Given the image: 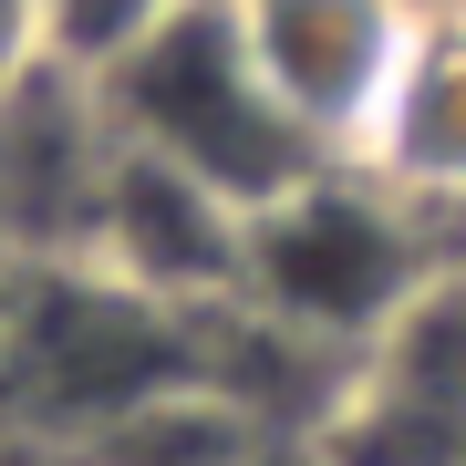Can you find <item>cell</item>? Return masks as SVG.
<instances>
[{"mask_svg":"<svg viewBox=\"0 0 466 466\" xmlns=\"http://www.w3.org/2000/svg\"><path fill=\"white\" fill-rule=\"evenodd\" d=\"M425 249V208L394 198L373 167H321L290 198H269L249 218V259H238V311L269 321L280 342L311 352H363L383 321L435 280Z\"/></svg>","mask_w":466,"mask_h":466,"instance_id":"obj_2","label":"cell"},{"mask_svg":"<svg viewBox=\"0 0 466 466\" xmlns=\"http://www.w3.org/2000/svg\"><path fill=\"white\" fill-rule=\"evenodd\" d=\"M259 94L321 167H363L435 0H228Z\"/></svg>","mask_w":466,"mask_h":466,"instance_id":"obj_3","label":"cell"},{"mask_svg":"<svg viewBox=\"0 0 466 466\" xmlns=\"http://www.w3.org/2000/svg\"><path fill=\"white\" fill-rule=\"evenodd\" d=\"M84 94H94V115H104L115 146L218 187V198L249 208V218L269 198H290L300 177H321V156L259 94L228 0H156V11H135L84 63Z\"/></svg>","mask_w":466,"mask_h":466,"instance_id":"obj_1","label":"cell"},{"mask_svg":"<svg viewBox=\"0 0 466 466\" xmlns=\"http://www.w3.org/2000/svg\"><path fill=\"white\" fill-rule=\"evenodd\" d=\"M363 167L415 208H466V0H435Z\"/></svg>","mask_w":466,"mask_h":466,"instance_id":"obj_6","label":"cell"},{"mask_svg":"<svg viewBox=\"0 0 466 466\" xmlns=\"http://www.w3.org/2000/svg\"><path fill=\"white\" fill-rule=\"evenodd\" d=\"M321 466H466V269H435L332 373Z\"/></svg>","mask_w":466,"mask_h":466,"instance_id":"obj_4","label":"cell"},{"mask_svg":"<svg viewBox=\"0 0 466 466\" xmlns=\"http://www.w3.org/2000/svg\"><path fill=\"white\" fill-rule=\"evenodd\" d=\"M104 280L167 300V311H228L238 300V259H249V208H228L218 187L156 167L104 135V177H94V218H84V249Z\"/></svg>","mask_w":466,"mask_h":466,"instance_id":"obj_5","label":"cell"},{"mask_svg":"<svg viewBox=\"0 0 466 466\" xmlns=\"http://www.w3.org/2000/svg\"><path fill=\"white\" fill-rule=\"evenodd\" d=\"M73 63V11L63 0H0V115H21L42 84Z\"/></svg>","mask_w":466,"mask_h":466,"instance_id":"obj_7","label":"cell"}]
</instances>
